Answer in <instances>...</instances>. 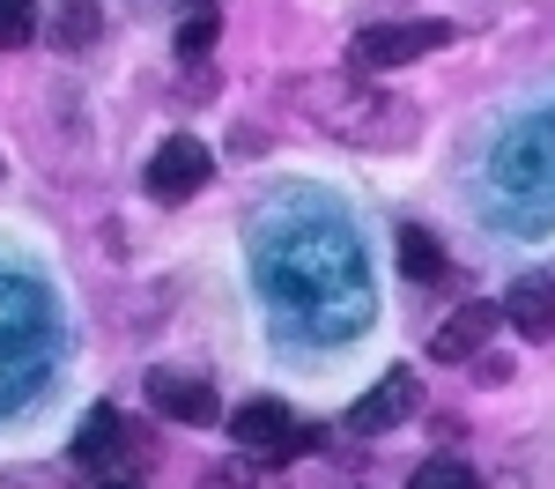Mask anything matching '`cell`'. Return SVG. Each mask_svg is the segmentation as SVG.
Instances as JSON below:
<instances>
[{"instance_id":"16","label":"cell","mask_w":555,"mask_h":489,"mask_svg":"<svg viewBox=\"0 0 555 489\" xmlns=\"http://www.w3.org/2000/svg\"><path fill=\"white\" fill-rule=\"evenodd\" d=\"M104 489H141V482H127V475H104Z\"/></svg>"},{"instance_id":"15","label":"cell","mask_w":555,"mask_h":489,"mask_svg":"<svg viewBox=\"0 0 555 489\" xmlns=\"http://www.w3.org/2000/svg\"><path fill=\"white\" fill-rule=\"evenodd\" d=\"M171 8H185V15H201V8H215V0H171Z\"/></svg>"},{"instance_id":"6","label":"cell","mask_w":555,"mask_h":489,"mask_svg":"<svg viewBox=\"0 0 555 489\" xmlns=\"http://www.w3.org/2000/svg\"><path fill=\"white\" fill-rule=\"evenodd\" d=\"M149 408L171 415V423H185V430H208L215 415H222L215 386H208V378H193V371H149Z\"/></svg>"},{"instance_id":"12","label":"cell","mask_w":555,"mask_h":489,"mask_svg":"<svg viewBox=\"0 0 555 489\" xmlns=\"http://www.w3.org/2000/svg\"><path fill=\"white\" fill-rule=\"evenodd\" d=\"M408 489H474V475H467V460H452V452H429L423 467L408 475Z\"/></svg>"},{"instance_id":"13","label":"cell","mask_w":555,"mask_h":489,"mask_svg":"<svg viewBox=\"0 0 555 489\" xmlns=\"http://www.w3.org/2000/svg\"><path fill=\"white\" fill-rule=\"evenodd\" d=\"M38 38V0H0V44H30Z\"/></svg>"},{"instance_id":"9","label":"cell","mask_w":555,"mask_h":489,"mask_svg":"<svg viewBox=\"0 0 555 489\" xmlns=\"http://www.w3.org/2000/svg\"><path fill=\"white\" fill-rule=\"evenodd\" d=\"M75 460H82V467H104V475H119V467L133 460V452H127V423H119L112 408H96V415L82 423V438H75Z\"/></svg>"},{"instance_id":"4","label":"cell","mask_w":555,"mask_h":489,"mask_svg":"<svg viewBox=\"0 0 555 489\" xmlns=\"http://www.w3.org/2000/svg\"><path fill=\"white\" fill-rule=\"evenodd\" d=\"M208 171H215L208 149H201L193 133H171V141L149 156V178H141V185H149L156 201H193V193L208 185Z\"/></svg>"},{"instance_id":"1","label":"cell","mask_w":555,"mask_h":489,"mask_svg":"<svg viewBox=\"0 0 555 489\" xmlns=\"http://www.w3.org/2000/svg\"><path fill=\"white\" fill-rule=\"evenodd\" d=\"M289 104L348 149H392L415 133V112L400 96H385L378 82H356V75H289Z\"/></svg>"},{"instance_id":"5","label":"cell","mask_w":555,"mask_h":489,"mask_svg":"<svg viewBox=\"0 0 555 489\" xmlns=\"http://www.w3.org/2000/svg\"><path fill=\"white\" fill-rule=\"evenodd\" d=\"M415 408H423V378H415V371H385L378 386L348 408V430H356V438H378L392 423H408Z\"/></svg>"},{"instance_id":"7","label":"cell","mask_w":555,"mask_h":489,"mask_svg":"<svg viewBox=\"0 0 555 489\" xmlns=\"http://www.w3.org/2000/svg\"><path fill=\"white\" fill-rule=\"evenodd\" d=\"M496 319H504V305H460L437 334H429V356H437V363H467V356H481L489 334H496Z\"/></svg>"},{"instance_id":"3","label":"cell","mask_w":555,"mask_h":489,"mask_svg":"<svg viewBox=\"0 0 555 489\" xmlns=\"http://www.w3.org/2000/svg\"><path fill=\"white\" fill-rule=\"evenodd\" d=\"M444 38H452L444 23H378V30H363V38H356V75H385V67H408V60L437 52Z\"/></svg>"},{"instance_id":"17","label":"cell","mask_w":555,"mask_h":489,"mask_svg":"<svg viewBox=\"0 0 555 489\" xmlns=\"http://www.w3.org/2000/svg\"><path fill=\"white\" fill-rule=\"evenodd\" d=\"M0 489H15V482H8V475H0Z\"/></svg>"},{"instance_id":"8","label":"cell","mask_w":555,"mask_h":489,"mask_svg":"<svg viewBox=\"0 0 555 489\" xmlns=\"http://www.w3.org/2000/svg\"><path fill=\"white\" fill-rule=\"evenodd\" d=\"M504 319H512L526 342H548L555 334V282L548 274H518L512 289H504Z\"/></svg>"},{"instance_id":"10","label":"cell","mask_w":555,"mask_h":489,"mask_svg":"<svg viewBox=\"0 0 555 489\" xmlns=\"http://www.w3.org/2000/svg\"><path fill=\"white\" fill-rule=\"evenodd\" d=\"M392 253H400V274H408V282H444V274H452V260H444V245H437V237H429L423 222H400V237H392Z\"/></svg>"},{"instance_id":"11","label":"cell","mask_w":555,"mask_h":489,"mask_svg":"<svg viewBox=\"0 0 555 489\" xmlns=\"http://www.w3.org/2000/svg\"><path fill=\"white\" fill-rule=\"evenodd\" d=\"M96 38H104V8H96V0H67L60 23H52V44H60V52H89Z\"/></svg>"},{"instance_id":"2","label":"cell","mask_w":555,"mask_h":489,"mask_svg":"<svg viewBox=\"0 0 555 489\" xmlns=\"http://www.w3.org/2000/svg\"><path fill=\"white\" fill-rule=\"evenodd\" d=\"M230 438H237V452H253V460H297L304 445H311V430H297L289 423V408L282 400H245L237 415H230Z\"/></svg>"},{"instance_id":"14","label":"cell","mask_w":555,"mask_h":489,"mask_svg":"<svg viewBox=\"0 0 555 489\" xmlns=\"http://www.w3.org/2000/svg\"><path fill=\"white\" fill-rule=\"evenodd\" d=\"M178 52H185L193 67H201V60L215 52V8H201V15H185V30H178Z\"/></svg>"}]
</instances>
